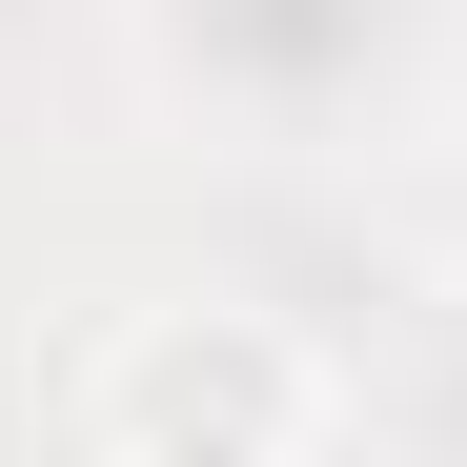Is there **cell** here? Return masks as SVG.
I'll use <instances>...</instances> for the list:
<instances>
[{
	"mask_svg": "<svg viewBox=\"0 0 467 467\" xmlns=\"http://www.w3.org/2000/svg\"><path fill=\"white\" fill-rule=\"evenodd\" d=\"M163 407H244V427H305V366H122V427H163Z\"/></svg>",
	"mask_w": 467,
	"mask_h": 467,
	"instance_id": "1",
	"label": "cell"
}]
</instances>
